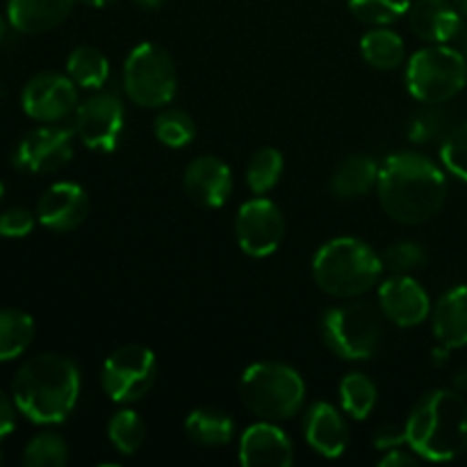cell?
I'll return each instance as SVG.
<instances>
[{
  "label": "cell",
  "instance_id": "40",
  "mask_svg": "<svg viewBox=\"0 0 467 467\" xmlns=\"http://www.w3.org/2000/svg\"><path fill=\"white\" fill-rule=\"evenodd\" d=\"M451 388H454L456 392H461V395L467 397V369H463V372H459L454 377V383H451Z\"/></svg>",
  "mask_w": 467,
  "mask_h": 467
},
{
  "label": "cell",
  "instance_id": "15",
  "mask_svg": "<svg viewBox=\"0 0 467 467\" xmlns=\"http://www.w3.org/2000/svg\"><path fill=\"white\" fill-rule=\"evenodd\" d=\"M89 214V196L78 182H55L36 203V219L53 233H68Z\"/></svg>",
  "mask_w": 467,
  "mask_h": 467
},
{
  "label": "cell",
  "instance_id": "6",
  "mask_svg": "<svg viewBox=\"0 0 467 467\" xmlns=\"http://www.w3.org/2000/svg\"><path fill=\"white\" fill-rule=\"evenodd\" d=\"M465 82L467 59L445 44L418 50L406 67V85L420 103H447L465 89Z\"/></svg>",
  "mask_w": 467,
  "mask_h": 467
},
{
  "label": "cell",
  "instance_id": "20",
  "mask_svg": "<svg viewBox=\"0 0 467 467\" xmlns=\"http://www.w3.org/2000/svg\"><path fill=\"white\" fill-rule=\"evenodd\" d=\"M76 0H9L7 21L21 35H41L62 26Z\"/></svg>",
  "mask_w": 467,
  "mask_h": 467
},
{
  "label": "cell",
  "instance_id": "29",
  "mask_svg": "<svg viewBox=\"0 0 467 467\" xmlns=\"http://www.w3.org/2000/svg\"><path fill=\"white\" fill-rule=\"evenodd\" d=\"M283 167H285V162H283L281 150L272 149V146L260 149L251 158L249 169H246V185L254 194H265L281 181Z\"/></svg>",
  "mask_w": 467,
  "mask_h": 467
},
{
  "label": "cell",
  "instance_id": "23",
  "mask_svg": "<svg viewBox=\"0 0 467 467\" xmlns=\"http://www.w3.org/2000/svg\"><path fill=\"white\" fill-rule=\"evenodd\" d=\"M185 431L196 445L222 447L233 441L235 422L219 409H199L185 420Z\"/></svg>",
  "mask_w": 467,
  "mask_h": 467
},
{
  "label": "cell",
  "instance_id": "17",
  "mask_svg": "<svg viewBox=\"0 0 467 467\" xmlns=\"http://www.w3.org/2000/svg\"><path fill=\"white\" fill-rule=\"evenodd\" d=\"M240 461L246 467H287L295 461V450L283 429L263 420L242 433Z\"/></svg>",
  "mask_w": 467,
  "mask_h": 467
},
{
  "label": "cell",
  "instance_id": "4",
  "mask_svg": "<svg viewBox=\"0 0 467 467\" xmlns=\"http://www.w3.org/2000/svg\"><path fill=\"white\" fill-rule=\"evenodd\" d=\"M383 260L356 237H336L313 258V278L319 290L336 299H356L379 283Z\"/></svg>",
  "mask_w": 467,
  "mask_h": 467
},
{
  "label": "cell",
  "instance_id": "22",
  "mask_svg": "<svg viewBox=\"0 0 467 467\" xmlns=\"http://www.w3.org/2000/svg\"><path fill=\"white\" fill-rule=\"evenodd\" d=\"M379 164L369 155H349L331 176V192L337 199H358L377 190Z\"/></svg>",
  "mask_w": 467,
  "mask_h": 467
},
{
  "label": "cell",
  "instance_id": "21",
  "mask_svg": "<svg viewBox=\"0 0 467 467\" xmlns=\"http://www.w3.org/2000/svg\"><path fill=\"white\" fill-rule=\"evenodd\" d=\"M433 336L447 349L467 347V287L447 290L433 310Z\"/></svg>",
  "mask_w": 467,
  "mask_h": 467
},
{
  "label": "cell",
  "instance_id": "16",
  "mask_svg": "<svg viewBox=\"0 0 467 467\" xmlns=\"http://www.w3.org/2000/svg\"><path fill=\"white\" fill-rule=\"evenodd\" d=\"M182 185L187 196L201 208H222L233 192L231 169L214 155H201L185 169Z\"/></svg>",
  "mask_w": 467,
  "mask_h": 467
},
{
  "label": "cell",
  "instance_id": "39",
  "mask_svg": "<svg viewBox=\"0 0 467 467\" xmlns=\"http://www.w3.org/2000/svg\"><path fill=\"white\" fill-rule=\"evenodd\" d=\"M420 456L415 454L413 450H401V447H397V450H390L386 456H383L381 461H379V465L381 467H404V465H415L418 463Z\"/></svg>",
  "mask_w": 467,
  "mask_h": 467
},
{
  "label": "cell",
  "instance_id": "9",
  "mask_svg": "<svg viewBox=\"0 0 467 467\" xmlns=\"http://www.w3.org/2000/svg\"><path fill=\"white\" fill-rule=\"evenodd\" d=\"M158 377V360L149 347H119L103 363L100 383L117 404H135L144 400Z\"/></svg>",
  "mask_w": 467,
  "mask_h": 467
},
{
  "label": "cell",
  "instance_id": "26",
  "mask_svg": "<svg viewBox=\"0 0 467 467\" xmlns=\"http://www.w3.org/2000/svg\"><path fill=\"white\" fill-rule=\"evenodd\" d=\"M67 73L78 87L100 89L109 78V59L94 46H78L68 55Z\"/></svg>",
  "mask_w": 467,
  "mask_h": 467
},
{
  "label": "cell",
  "instance_id": "24",
  "mask_svg": "<svg viewBox=\"0 0 467 467\" xmlns=\"http://www.w3.org/2000/svg\"><path fill=\"white\" fill-rule=\"evenodd\" d=\"M360 53L369 67L379 71H395L404 62V39L397 32L377 27L360 39Z\"/></svg>",
  "mask_w": 467,
  "mask_h": 467
},
{
  "label": "cell",
  "instance_id": "44",
  "mask_svg": "<svg viewBox=\"0 0 467 467\" xmlns=\"http://www.w3.org/2000/svg\"><path fill=\"white\" fill-rule=\"evenodd\" d=\"M5 35H7V21H5V16L0 14V44H3Z\"/></svg>",
  "mask_w": 467,
  "mask_h": 467
},
{
  "label": "cell",
  "instance_id": "38",
  "mask_svg": "<svg viewBox=\"0 0 467 467\" xmlns=\"http://www.w3.org/2000/svg\"><path fill=\"white\" fill-rule=\"evenodd\" d=\"M16 404L0 390V441L7 438L16 427Z\"/></svg>",
  "mask_w": 467,
  "mask_h": 467
},
{
  "label": "cell",
  "instance_id": "36",
  "mask_svg": "<svg viewBox=\"0 0 467 467\" xmlns=\"http://www.w3.org/2000/svg\"><path fill=\"white\" fill-rule=\"evenodd\" d=\"M442 128V117L441 114H433V112H422L410 121V130L409 137L418 144H424V141L433 140V137L441 132Z\"/></svg>",
  "mask_w": 467,
  "mask_h": 467
},
{
  "label": "cell",
  "instance_id": "35",
  "mask_svg": "<svg viewBox=\"0 0 467 467\" xmlns=\"http://www.w3.org/2000/svg\"><path fill=\"white\" fill-rule=\"evenodd\" d=\"M32 228H35V214L27 208H9L0 213V237L16 240L30 235Z\"/></svg>",
  "mask_w": 467,
  "mask_h": 467
},
{
  "label": "cell",
  "instance_id": "42",
  "mask_svg": "<svg viewBox=\"0 0 467 467\" xmlns=\"http://www.w3.org/2000/svg\"><path fill=\"white\" fill-rule=\"evenodd\" d=\"M80 3L89 5V7H108V5L119 3V0H80Z\"/></svg>",
  "mask_w": 467,
  "mask_h": 467
},
{
  "label": "cell",
  "instance_id": "43",
  "mask_svg": "<svg viewBox=\"0 0 467 467\" xmlns=\"http://www.w3.org/2000/svg\"><path fill=\"white\" fill-rule=\"evenodd\" d=\"M454 5H456V9L461 12V16L467 18V0H454Z\"/></svg>",
  "mask_w": 467,
  "mask_h": 467
},
{
  "label": "cell",
  "instance_id": "28",
  "mask_svg": "<svg viewBox=\"0 0 467 467\" xmlns=\"http://www.w3.org/2000/svg\"><path fill=\"white\" fill-rule=\"evenodd\" d=\"M108 436L109 442L117 447L121 454L130 456L144 445L146 441V424L135 410L130 409H121L109 418L108 424Z\"/></svg>",
  "mask_w": 467,
  "mask_h": 467
},
{
  "label": "cell",
  "instance_id": "25",
  "mask_svg": "<svg viewBox=\"0 0 467 467\" xmlns=\"http://www.w3.org/2000/svg\"><path fill=\"white\" fill-rule=\"evenodd\" d=\"M35 319L16 308H0V363L14 360L30 347Z\"/></svg>",
  "mask_w": 467,
  "mask_h": 467
},
{
  "label": "cell",
  "instance_id": "41",
  "mask_svg": "<svg viewBox=\"0 0 467 467\" xmlns=\"http://www.w3.org/2000/svg\"><path fill=\"white\" fill-rule=\"evenodd\" d=\"M164 0H135L137 7H141V9H158Z\"/></svg>",
  "mask_w": 467,
  "mask_h": 467
},
{
  "label": "cell",
  "instance_id": "18",
  "mask_svg": "<svg viewBox=\"0 0 467 467\" xmlns=\"http://www.w3.org/2000/svg\"><path fill=\"white\" fill-rule=\"evenodd\" d=\"M304 433L308 445L324 459H337L349 445V429L345 418L328 401H315L306 413Z\"/></svg>",
  "mask_w": 467,
  "mask_h": 467
},
{
  "label": "cell",
  "instance_id": "5",
  "mask_svg": "<svg viewBox=\"0 0 467 467\" xmlns=\"http://www.w3.org/2000/svg\"><path fill=\"white\" fill-rule=\"evenodd\" d=\"M240 397L251 413L267 422L295 418L306 401V383L285 363H255L242 374Z\"/></svg>",
  "mask_w": 467,
  "mask_h": 467
},
{
  "label": "cell",
  "instance_id": "27",
  "mask_svg": "<svg viewBox=\"0 0 467 467\" xmlns=\"http://www.w3.org/2000/svg\"><path fill=\"white\" fill-rule=\"evenodd\" d=\"M377 386L369 377L351 372L340 383V404L349 418L365 420L377 406Z\"/></svg>",
  "mask_w": 467,
  "mask_h": 467
},
{
  "label": "cell",
  "instance_id": "14",
  "mask_svg": "<svg viewBox=\"0 0 467 467\" xmlns=\"http://www.w3.org/2000/svg\"><path fill=\"white\" fill-rule=\"evenodd\" d=\"M381 313L401 328L420 327L431 315V299L427 290L409 274H395L379 290Z\"/></svg>",
  "mask_w": 467,
  "mask_h": 467
},
{
  "label": "cell",
  "instance_id": "10",
  "mask_svg": "<svg viewBox=\"0 0 467 467\" xmlns=\"http://www.w3.org/2000/svg\"><path fill=\"white\" fill-rule=\"evenodd\" d=\"M126 121L121 99L112 91H99L76 108V135L91 150L109 153L117 149Z\"/></svg>",
  "mask_w": 467,
  "mask_h": 467
},
{
  "label": "cell",
  "instance_id": "45",
  "mask_svg": "<svg viewBox=\"0 0 467 467\" xmlns=\"http://www.w3.org/2000/svg\"><path fill=\"white\" fill-rule=\"evenodd\" d=\"M3 194H5V185H3V181H0V201H3Z\"/></svg>",
  "mask_w": 467,
  "mask_h": 467
},
{
  "label": "cell",
  "instance_id": "31",
  "mask_svg": "<svg viewBox=\"0 0 467 467\" xmlns=\"http://www.w3.org/2000/svg\"><path fill=\"white\" fill-rule=\"evenodd\" d=\"M68 461L67 442L53 431L39 433L27 442L23 451V465L27 467H62Z\"/></svg>",
  "mask_w": 467,
  "mask_h": 467
},
{
  "label": "cell",
  "instance_id": "3",
  "mask_svg": "<svg viewBox=\"0 0 467 467\" xmlns=\"http://www.w3.org/2000/svg\"><path fill=\"white\" fill-rule=\"evenodd\" d=\"M409 447L424 461L445 463L467 450V401L461 392L433 390L406 420Z\"/></svg>",
  "mask_w": 467,
  "mask_h": 467
},
{
  "label": "cell",
  "instance_id": "1",
  "mask_svg": "<svg viewBox=\"0 0 467 467\" xmlns=\"http://www.w3.org/2000/svg\"><path fill=\"white\" fill-rule=\"evenodd\" d=\"M379 203L400 223H424L447 201V178L436 162L420 153H395L379 167Z\"/></svg>",
  "mask_w": 467,
  "mask_h": 467
},
{
  "label": "cell",
  "instance_id": "33",
  "mask_svg": "<svg viewBox=\"0 0 467 467\" xmlns=\"http://www.w3.org/2000/svg\"><path fill=\"white\" fill-rule=\"evenodd\" d=\"M441 160L447 171L467 182V123L456 126L441 146Z\"/></svg>",
  "mask_w": 467,
  "mask_h": 467
},
{
  "label": "cell",
  "instance_id": "32",
  "mask_svg": "<svg viewBox=\"0 0 467 467\" xmlns=\"http://www.w3.org/2000/svg\"><path fill=\"white\" fill-rule=\"evenodd\" d=\"M349 9L358 21L383 27L409 14L410 0H349Z\"/></svg>",
  "mask_w": 467,
  "mask_h": 467
},
{
  "label": "cell",
  "instance_id": "8",
  "mask_svg": "<svg viewBox=\"0 0 467 467\" xmlns=\"http://www.w3.org/2000/svg\"><path fill=\"white\" fill-rule=\"evenodd\" d=\"M322 337L340 358L369 360L381 347V317L368 304L337 306L324 315Z\"/></svg>",
  "mask_w": 467,
  "mask_h": 467
},
{
  "label": "cell",
  "instance_id": "13",
  "mask_svg": "<svg viewBox=\"0 0 467 467\" xmlns=\"http://www.w3.org/2000/svg\"><path fill=\"white\" fill-rule=\"evenodd\" d=\"M73 160V132L59 126H41L27 132L16 146L14 164L30 173H55Z\"/></svg>",
  "mask_w": 467,
  "mask_h": 467
},
{
  "label": "cell",
  "instance_id": "11",
  "mask_svg": "<svg viewBox=\"0 0 467 467\" xmlns=\"http://www.w3.org/2000/svg\"><path fill=\"white\" fill-rule=\"evenodd\" d=\"M237 244L251 258H267L285 237V217L269 199H251L235 219Z\"/></svg>",
  "mask_w": 467,
  "mask_h": 467
},
{
  "label": "cell",
  "instance_id": "34",
  "mask_svg": "<svg viewBox=\"0 0 467 467\" xmlns=\"http://www.w3.org/2000/svg\"><path fill=\"white\" fill-rule=\"evenodd\" d=\"M427 263V254L418 242H397L383 254V267L395 274H410Z\"/></svg>",
  "mask_w": 467,
  "mask_h": 467
},
{
  "label": "cell",
  "instance_id": "2",
  "mask_svg": "<svg viewBox=\"0 0 467 467\" xmlns=\"http://www.w3.org/2000/svg\"><path fill=\"white\" fill-rule=\"evenodd\" d=\"M80 397V372L71 358L39 354L18 368L12 400L18 413L35 424H59L73 413Z\"/></svg>",
  "mask_w": 467,
  "mask_h": 467
},
{
  "label": "cell",
  "instance_id": "19",
  "mask_svg": "<svg viewBox=\"0 0 467 467\" xmlns=\"http://www.w3.org/2000/svg\"><path fill=\"white\" fill-rule=\"evenodd\" d=\"M410 30L427 44H447L461 32V12L447 0H418L409 9Z\"/></svg>",
  "mask_w": 467,
  "mask_h": 467
},
{
  "label": "cell",
  "instance_id": "12",
  "mask_svg": "<svg viewBox=\"0 0 467 467\" xmlns=\"http://www.w3.org/2000/svg\"><path fill=\"white\" fill-rule=\"evenodd\" d=\"M21 105L23 112L35 121H62L78 108L76 82L55 71L36 73L23 89Z\"/></svg>",
  "mask_w": 467,
  "mask_h": 467
},
{
  "label": "cell",
  "instance_id": "37",
  "mask_svg": "<svg viewBox=\"0 0 467 467\" xmlns=\"http://www.w3.org/2000/svg\"><path fill=\"white\" fill-rule=\"evenodd\" d=\"M409 445L406 441V427H400V424H383L374 431V447L383 451L397 450V447Z\"/></svg>",
  "mask_w": 467,
  "mask_h": 467
},
{
  "label": "cell",
  "instance_id": "30",
  "mask_svg": "<svg viewBox=\"0 0 467 467\" xmlns=\"http://www.w3.org/2000/svg\"><path fill=\"white\" fill-rule=\"evenodd\" d=\"M155 137L162 141L169 149H185L192 144L196 137V123L182 109H164L158 119H155Z\"/></svg>",
  "mask_w": 467,
  "mask_h": 467
},
{
  "label": "cell",
  "instance_id": "7",
  "mask_svg": "<svg viewBox=\"0 0 467 467\" xmlns=\"http://www.w3.org/2000/svg\"><path fill=\"white\" fill-rule=\"evenodd\" d=\"M123 87L128 99L140 108H162L171 103L178 89V76L173 59L162 46H135L123 62Z\"/></svg>",
  "mask_w": 467,
  "mask_h": 467
}]
</instances>
